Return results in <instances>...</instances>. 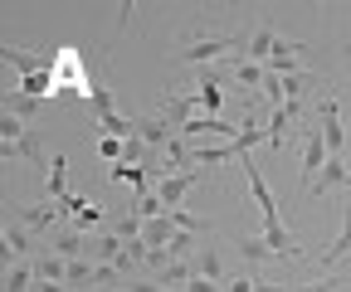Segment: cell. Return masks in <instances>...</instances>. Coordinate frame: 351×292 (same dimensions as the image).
Returning a JSON list of instances; mask_svg holds the SVG:
<instances>
[{
	"mask_svg": "<svg viewBox=\"0 0 351 292\" xmlns=\"http://www.w3.org/2000/svg\"><path fill=\"white\" fill-rule=\"evenodd\" d=\"M244 39H249V34L219 29V25H195V29L181 39L176 59H186V64H195V68H215V59H219V54H225V59H230V49H239V54H244Z\"/></svg>",
	"mask_w": 351,
	"mask_h": 292,
	"instance_id": "obj_1",
	"label": "cell"
},
{
	"mask_svg": "<svg viewBox=\"0 0 351 292\" xmlns=\"http://www.w3.org/2000/svg\"><path fill=\"white\" fill-rule=\"evenodd\" d=\"M0 151H5V161H10V156H20V161H29V165H34V171H49V165H44L39 132L29 127V122L10 117V112H0Z\"/></svg>",
	"mask_w": 351,
	"mask_h": 292,
	"instance_id": "obj_2",
	"label": "cell"
},
{
	"mask_svg": "<svg viewBox=\"0 0 351 292\" xmlns=\"http://www.w3.org/2000/svg\"><path fill=\"white\" fill-rule=\"evenodd\" d=\"M302 117H307V103H283V107H269L263 127H269V146L283 151L293 137H302Z\"/></svg>",
	"mask_w": 351,
	"mask_h": 292,
	"instance_id": "obj_3",
	"label": "cell"
},
{
	"mask_svg": "<svg viewBox=\"0 0 351 292\" xmlns=\"http://www.w3.org/2000/svg\"><path fill=\"white\" fill-rule=\"evenodd\" d=\"M156 117H161V122H171L176 132H186L191 122L200 117V98H195V88H171V93H161Z\"/></svg>",
	"mask_w": 351,
	"mask_h": 292,
	"instance_id": "obj_4",
	"label": "cell"
},
{
	"mask_svg": "<svg viewBox=\"0 0 351 292\" xmlns=\"http://www.w3.org/2000/svg\"><path fill=\"white\" fill-rule=\"evenodd\" d=\"M317 132L327 137L332 156H346V122H341V93H322L317 103Z\"/></svg>",
	"mask_w": 351,
	"mask_h": 292,
	"instance_id": "obj_5",
	"label": "cell"
},
{
	"mask_svg": "<svg viewBox=\"0 0 351 292\" xmlns=\"http://www.w3.org/2000/svg\"><path fill=\"white\" fill-rule=\"evenodd\" d=\"M239 171H244V181H249V195H254V204H258V215H263V224H283V204H278V195L269 190V181H263V171L244 156L239 161Z\"/></svg>",
	"mask_w": 351,
	"mask_h": 292,
	"instance_id": "obj_6",
	"label": "cell"
},
{
	"mask_svg": "<svg viewBox=\"0 0 351 292\" xmlns=\"http://www.w3.org/2000/svg\"><path fill=\"white\" fill-rule=\"evenodd\" d=\"M327 161H332V151H327V137H322L317 127H302V171H298V176H302V190L317 181V171H322Z\"/></svg>",
	"mask_w": 351,
	"mask_h": 292,
	"instance_id": "obj_7",
	"label": "cell"
},
{
	"mask_svg": "<svg viewBox=\"0 0 351 292\" xmlns=\"http://www.w3.org/2000/svg\"><path fill=\"white\" fill-rule=\"evenodd\" d=\"M283 49V34L274 29V25H254L249 29V39H244V59H254V64H263L269 68V59Z\"/></svg>",
	"mask_w": 351,
	"mask_h": 292,
	"instance_id": "obj_8",
	"label": "cell"
},
{
	"mask_svg": "<svg viewBox=\"0 0 351 292\" xmlns=\"http://www.w3.org/2000/svg\"><path fill=\"white\" fill-rule=\"evenodd\" d=\"M337 190H351V161L346 156H332L317 171V181L307 185V195H337Z\"/></svg>",
	"mask_w": 351,
	"mask_h": 292,
	"instance_id": "obj_9",
	"label": "cell"
},
{
	"mask_svg": "<svg viewBox=\"0 0 351 292\" xmlns=\"http://www.w3.org/2000/svg\"><path fill=\"white\" fill-rule=\"evenodd\" d=\"M195 181H200V165H191V171H181V176H166V181L156 185L161 204H166V210H181V200L195 190Z\"/></svg>",
	"mask_w": 351,
	"mask_h": 292,
	"instance_id": "obj_10",
	"label": "cell"
},
{
	"mask_svg": "<svg viewBox=\"0 0 351 292\" xmlns=\"http://www.w3.org/2000/svg\"><path fill=\"white\" fill-rule=\"evenodd\" d=\"M25 258H34V234L10 215V224H5V268L10 263H25Z\"/></svg>",
	"mask_w": 351,
	"mask_h": 292,
	"instance_id": "obj_11",
	"label": "cell"
},
{
	"mask_svg": "<svg viewBox=\"0 0 351 292\" xmlns=\"http://www.w3.org/2000/svg\"><path fill=\"white\" fill-rule=\"evenodd\" d=\"M195 98H200V112L215 117L219 107H225V88H219V68H200L195 78Z\"/></svg>",
	"mask_w": 351,
	"mask_h": 292,
	"instance_id": "obj_12",
	"label": "cell"
},
{
	"mask_svg": "<svg viewBox=\"0 0 351 292\" xmlns=\"http://www.w3.org/2000/svg\"><path fill=\"white\" fill-rule=\"evenodd\" d=\"M341 258H351V200L341 204V234L322 248V254H317V263L322 268H332V263H341Z\"/></svg>",
	"mask_w": 351,
	"mask_h": 292,
	"instance_id": "obj_13",
	"label": "cell"
},
{
	"mask_svg": "<svg viewBox=\"0 0 351 292\" xmlns=\"http://www.w3.org/2000/svg\"><path fill=\"white\" fill-rule=\"evenodd\" d=\"M64 210H59V204L54 200H39V204H25V210H15V220L29 229V234H39V229H49L54 220H59Z\"/></svg>",
	"mask_w": 351,
	"mask_h": 292,
	"instance_id": "obj_14",
	"label": "cell"
},
{
	"mask_svg": "<svg viewBox=\"0 0 351 292\" xmlns=\"http://www.w3.org/2000/svg\"><path fill=\"white\" fill-rule=\"evenodd\" d=\"M225 73H234L249 93H258V88H263V78H269V68L254 64V59H244V54H230V59H225Z\"/></svg>",
	"mask_w": 351,
	"mask_h": 292,
	"instance_id": "obj_15",
	"label": "cell"
},
{
	"mask_svg": "<svg viewBox=\"0 0 351 292\" xmlns=\"http://www.w3.org/2000/svg\"><path fill=\"white\" fill-rule=\"evenodd\" d=\"M108 181L112 185H132L137 195H147V190H156V181L142 171V165H132V161H117V165H108Z\"/></svg>",
	"mask_w": 351,
	"mask_h": 292,
	"instance_id": "obj_16",
	"label": "cell"
},
{
	"mask_svg": "<svg viewBox=\"0 0 351 292\" xmlns=\"http://www.w3.org/2000/svg\"><path fill=\"white\" fill-rule=\"evenodd\" d=\"M234 248H239V258H244L249 268H258V263L278 258L274 248H269V239H263V234H239V239H234Z\"/></svg>",
	"mask_w": 351,
	"mask_h": 292,
	"instance_id": "obj_17",
	"label": "cell"
},
{
	"mask_svg": "<svg viewBox=\"0 0 351 292\" xmlns=\"http://www.w3.org/2000/svg\"><path fill=\"white\" fill-rule=\"evenodd\" d=\"M0 59H5V64H15V68H20V78H34V73H49V59H44V54L15 49V44H5V49H0Z\"/></svg>",
	"mask_w": 351,
	"mask_h": 292,
	"instance_id": "obj_18",
	"label": "cell"
},
{
	"mask_svg": "<svg viewBox=\"0 0 351 292\" xmlns=\"http://www.w3.org/2000/svg\"><path fill=\"white\" fill-rule=\"evenodd\" d=\"M137 137H142L152 151H161V146L176 137V127H171V122H161V117L152 112V117H137Z\"/></svg>",
	"mask_w": 351,
	"mask_h": 292,
	"instance_id": "obj_19",
	"label": "cell"
},
{
	"mask_svg": "<svg viewBox=\"0 0 351 292\" xmlns=\"http://www.w3.org/2000/svg\"><path fill=\"white\" fill-rule=\"evenodd\" d=\"M44 200H69V161L64 156H49V181H44Z\"/></svg>",
	"mask_w": 351,
	"mask_h": 292,
	"instance_id": "obj_20",
	"label": "cell"
},
{
	"mask_svg": "<svg viewBox=\"0 0 351 292\" xmlns=\"http://www.w3.org/2000/svg\"><path fill=\"white\" fill-rule=\"evenodd\" d=\"M88 248H93V239H88V234H78V229H64V234L49 243V254H59V258H83Z\"/></svg>",
	"mask_w": 351,
	"mask_h": 292,
	"instance_id": "obj_21",
	"label": "cell"
},
{
	"mask_svg": "<svg viewBox=\"0 0 351 292\" xmlns=\"http://www.w3.org/2000/svg\"><path fill=\"white\" fill-rule=\"evenodd\" d=\"M195 273H200V278H210V282H230L225 258H219V248H215V243H205L200 254H195Z\"/></svg>",
	"mask_w": 351,
	"mask_h": 292,
	"instance_id": "obj_22",
	"label": "cell"
},
{
	"mask_svg": "<svg viewBox=\"0 0 351 292\" xmlns=\"http://www.w3.org/2000/svg\"><path fill=\"white\" fill-rule=\"evenodd\" d=\"M34 273H39V282H69V258H59V254H34Z\"/></svg>",
	"mask_w": 351,
	"mask_h": 292,
	"instance_id": "obj_23",
	"label": "cell"
},
{
	"mask_svg": "<svg viewBox=\"0 0 351 292\" xmlns=\"http://www.w3.org/2000/svg\"><path fill=\"white\" fill-rule=\"evenodd\" d=\"M176 234H181V229H176V220H171V215H161V220H147L142 243H147V248H171V239H176Z\"/></svg>",
	"mask_w": 351,
	"mask_h": 292,
	"instance_id": "obj_24",
	"label": "cell"
},
{
	"mask_svg": "<svg viewBox=\"0 0 351 292\" xmlns=\"http://www.w3.org/2000/svg\"><path fill=\"white\" fill-rule=\"evenodd\" d=\"M34 282H39L34 258H25V263H10V268H5V292H34Z\"/></svg>",
	"mask_w": 351,
	"mask_h": 292,
	"instance_id": "obj_25",
	"label": "cell"
},
{
	"mask_svg": "<svg viewBox=\"0 0 351 292\" xmlns=\"http://www.w3.org/2000/svg\"><path fill=\"white\" fill-rule=\"evenodd\" d=\"M0 112H10V117H20V122H29V127H34V117H39V98H25V93L15 88V93H5V107H0Z\"/></svg>",
	"mask_w": 351,
	"mask_h": 292,
	"instance_id": "obj_26",
	"label": "cell"
},
{
	"mask_svg": "<svg viewBox=\"0 0 351 292\" xmlns=\"http://www.w3.org/2000/svg\"><path fill=\"white\" fill-rule=\"evenodd\" d=\"M93 254H98V263H117L122 254H127V239L112 229V234H103V239H93Z\"/></svg>",
	"mask_w": 351,
	"mask_h": 292,
	"instance_id": "obj_27",
	"label": "cell"
},
{
	"mask_svg": "<svg viewBox=\"0 0 351 292\" xmlns=\"http://www.w3.org/2000/svg\"><path fill=\"white\" fill-rule=\"evenodd\" d=\"M98 282V263H88V258H69V287H93Z\"/></svg>",
	"mask_w": 351,
	"mask_h": 292,
	"instance_id": "obj_28",
	"label": "cell"
},
{
	"mask_svg": "<svg viewBox=\"0 0 351 292\" xmlns=\"http://www.w3.org/2000/svg\"><path fill=\"white\" fill-rule=\"evenodd\" d=\"M98 224H103V204H98V200H83V210L73 215V229H78V234H93Z\"/></svg>",
	"mask_w": 351,
	"mask_h": 292,
	"instance_id": "obj_29",
	"label": "cell"
},
{
	"mask_svg": "<svg viewBox=\"0 0 351 292\" xmlns=\"http://www.w3.org/2000/svg\"><path fill=\"white\" fill-rule=\"evenodd\" d=\"M132 215H137V220H161V215H171V210L161 204V195H156V190H147V195H137V204H132Z\"/></svg>",
	"mask_w": 351,
	"mask_h": 292,
	"instance_id": "obj_30",
	"label": "cell"
},
{
	"mask_svg": "<svg viewBox=\"0 0 351 292\" xmlns=\"http://www.w3.org/2000/svg\"><path fill=\"white\" fill-rule=\"evenodd\" d=\"M171 220H176V229H181V234H195V239L210 234V220H200V215H191V210H171Z\"/></svg>",
	"mask_w": 351,
	"mask_h": 292,
	"instance_id": "obj_31",
	"label": "cell"
},
{
	"mask_svg": "<svg viewBox=\"0 0 351 292\" xmlns=\"http://www.w3.org/2000/svg\"><path fill=\"white\" fill-rule=\"evenodd\" d=\"M122 151H127V142H122V137H98V156H103L108 165H117V161H122Z\"/></svg>",
	"mask_w": 351,
	"mask_h": 292,
	"instance_id": "obj_32",
	"label": "cell"
},
{
	"mask_svg": "<svg viewBox=\"0 0 351 292\" xmlns=\"http://www.w3.org/2000/svg\"><path fill=\"white\" fill-rule=\"evenodd\" d=\"M337 287H341V278L322 273V278H313V282H302V287H293V292H337Z\"/></svg>",
	"mask_w": 351,
	"mask_h": 292,
	"instance_id": "obj_33",
	"label": "cell"
},
{
	"mask_svg": "<svg viewBox=\"0 0 351 292\" xmlns=\"http://www.w3.org/2000/svg\"><path fill=\"white\" fill-rule=\"evenodd\" d=\"M186 292H225V282H210V278H200V273H195V282H191Z\"/></svg>",
	"mask_w": 351,
	"mask_h": 292,
	"instance_id": "obj_34",
	"label": "cell"
},
{
	"mask_svg": "<svg viewBox=\"0 0 351 292\" xmlns=\"http://www.w3.org/2000/svg\"><path fill=\"white\" fill-rule=\"evenodd\" d=\"M254 282H258V278H230L225 292H254Z\"/></svg>",
	"mask_w": 351,
	"mask_h": 292,
	"instance_id": "obj_35",
	"label": "cell"
},
{
	"mask_svg": "<svg viewBox=\"0 0 351 292\" xmlns=\"http://www.w3.org/2000/svg\"><path fill=\"white\" fill-rule=\"evenodd\" d=\"M34 292H73L69 282H34Z\"/></svg>",
	"mask_w": 351,
	"mask_h": 292,
	"instance_id": "obj_36",
	"label": "cell"
},
{
	"mask_svg": "<svg viewBox=\"0 0 351 292\" xmlns=\"http://www.w3.org/2000/svg\"><path fill=\"white\" fill-rule=\"evenodd\" d=\"M254 292H293V287H278V282H263V278H258V282H254Z\"/></svg>",
	"mask_w": 351,
	"mask_h": 292,
	"instance_id": "obj_37",
	"label": "cell"
},
{
	"mask_svg": "<svg viewBox=\"0 0 351 292\" xmlns=\"http://www.w3.org/2000/svg\"><path fill=\"white\" fill-rule=\"evenodd\" d=\"M78 292H103V287H78Z\"/></svg>",
	"mask_w": 351,
	"mask_h": 292,
	"instance_id": "obj_38",
	"label": "cell"
},
{
	"mask_svg": "<svg viewBox=\"0 0 351 292\" xmlns=\"http://www.w3.org/2000/svg\"><path fill=\"white\" fill-rule=\"evenodd\" d=\"M346 161H351V151H346Z\"/></svg>",
	"mask_w": 351,
	"mask_h": 292,
	"instance_id": "obj_39",
	"label": "cell"
}]
</instances>
